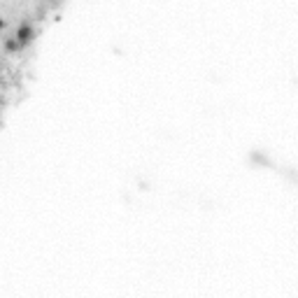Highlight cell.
<instances>
[{"mask_svg":"<svg viewBox=\"0 0 298 298\" xmlns=\"http://www.w3.org/2000/svg\"><path fill=\"white\" fill-rule=\"evenodd\" d=\"M31 37H33V28L31 26H21V28H19V31H17V40H19V42H31Z\"/></svg>","mask_w":298,"mask_h":298,"instance_id":"1","label":"cell"}]
</instances>
